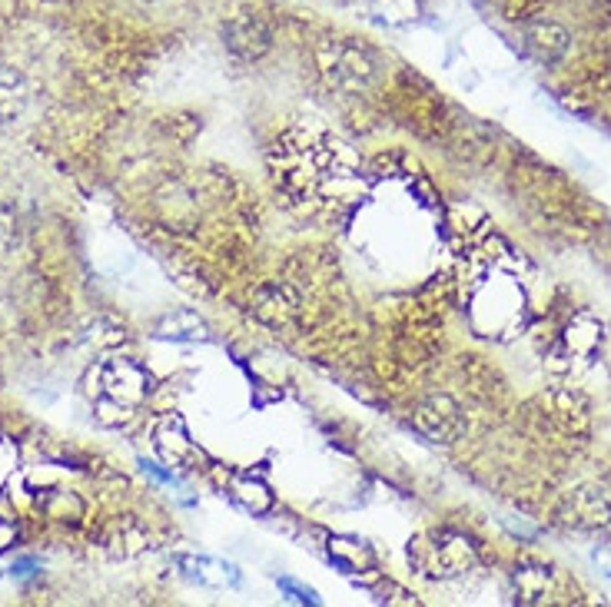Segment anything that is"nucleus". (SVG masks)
I'll list each match as a JSON object with an SVG mask.
<instances>
[{"instance_id": "f257e3e1", "label": "nucleus", "mask_w": 611, "mask_h": 607, "mask_svg": "<svg viewBox=\"0 0 611 607\" xmlns=\"http://www.w3.org/2000/svg\"><path fill=\"white\" fill-rule=\"evenodd\" d=\"M315 60L325 73V80L345 93H362L369 90L372 83H379L382 77V57L359 43V40H349V37H325L319 47H315Z\"/></svg>"}, {"instance_id": "f03ea898", "label": "nucleus", "mask_w": 611, "mask_h": 607, "mask_svg": "<svg viewBox=\"0 0 611 607\" xmlns=\"http://www.w3.org/2000/svg\"><path fill=\"white\" fill-rule=\"evenodd\" d=\"M409 562L429 578H459L475 565V548L455 532H439L429 538V545H409Z\"/></svg>"}, {"instance_id": "7ed1b4c3", "label": "nucleus", "mask_w": 611, "mask_h": 607, "mask_svg": "<svg viewBox=\"0 0 611 607\" xmlns=\"http://www.w3.org/2000/svg\"><path fill=\"white\" fill-rule=\"evenodd\" d=\"M97 378H100V395L123 408H137L153 388L147 365H140L137 358H110L97 368Z\"/></svg>"}, {"instance_id": "20e7f679", "label": "nucleus", "mask_w": 611, "mask_h": 607, "mask_svg": "<svg viewBox=\"0 0 611 607\" xmlns=\"http://www.w3.org/2000/svg\"><path fill=\"white\" fill-rule=\"evenodd\" d=\"M220 37H223V47L243 63L263 60L273 50V30L257 10H233L223 20Z\"/></svg>"}, {"instance_id": "39448f33", "label": "nucleus", "mask_w": 611, "mask_h": 607, "mask_svg": "<svg viewBox=\"0 0 611 607\" xmlns=\"http://www.w3.org/2000/svg\"><path fill=\"white\" fill-rule=\"evenodd\" d=\"M412 425H415L429 442L452 445V442L462 438V432H465V415H462V408H459L449 395H429V398H422V402L415 405Z\"/></svg>"}, {"instance_id": "423d86ee", "label": "nucleus", "mask_w": 611, "mask_h": 607, "mask_svg": "<svg viewBox=\"0 0 611 607\" xmlns=\"http://www.w3.org/2000/svg\"><path fill=\"white\" fill-rule=\"evenodd\" d=\"M565 522L575 528H605L611 522V502L602 488H575L565 502Z\"/></svg>"}, {"instance_id": "0eeeda50", "label": "nucleus", "mask_w": 611, "mask_h": 607, "mask_svg": "<svg viewBox=\"0 0 611 607\" xmlns=\"http://www.w3.org/2000/svg\"><path fill=\"white\" fill-rule=\"evenodd\" d=\"M37 512H43L47 518H53L60 525H80L87 515V505L70 488H47L37 495Z\"/></svg>"}, {"instance_id": "6e6552de", "label": "nucleus", "mask_w": 611, "mask_h": 607, "mask_svg": "<svg viewBox=\"0 0 611 607\" xmlns=\"http://www.w3.org/2000/svg\"><path fill=\"white\" fill-rule=\"evenodd\" d=\"M153 448L160 452L163 462L180 465L183 458L193 455V438H190V432L183 428L180 418H163V422L153 428Z\"/></svg>"}, {"instance_id": "1a4fd4ad", "label": "nucleus", "mask_w": 611, "mask_h": 607, "mask_svg": "<svg viewBox=\"0 0 611 607\" xmlns=\"http://www.w3.org/2000/svg\"><path fill=\"white\" fill-rule=\"evenodd\" d=\"M157 338H173V342H207L210 338V325L190 312V308H177L170 315H163L157 322Z\"/></svg>"}, {"instance_id": "9d476101", "label": "nucleus", "mask_w": 611, "mask_h": 607, "mask_svg": "<svg viewBox=\"0 0 611 607\" xmlns=\"http://www.w3.org/2000/svg\"><path fill=\"white\" fill-rule=\"evenodd\" d=\"M180 565L187 568V578L200 581V585H210V588H237L240 585V571L227 562H213V558H193V555H183Z\"/></svg>"}, {"instance_id": "9b49d317", "label": "nucleus", "mask_w": 611, "mask_h": 607, "mask_svg": "<svg viewBox=\"0 0 611 607\" xmlns=\"http://www.w3.org/2000/svg\"><path fill=\"white\" fill-rule=\"evenodd\" d=\"M525 43H529V50L539 57V60H545V63H552V60H562L565 53H569V30L565 27H559V23H535L529 33H525Z\"/></svg>"}, {"instance_id": "f8f14e48", "label": "nucleus", "mask_w": 611, "mask_h": 607, "mask_svg": "<svg viewBox=\"0 0 611 607\" xmlns=\"http://www.w3.org/2000/svg\"><path fill=\"white\" fill-rule=\"evenodd\" d=\"M329 558H332V565L342 568L345 575L375 568V552H372L365 542H355V538H332V542H329Z\"/></svg>"}, {"instance_id": "ddd939ff", "label": "nucleus", "mask_w": 611, "mask_h": 607, "mask_svg": "<svg viewBox=\"0 0 611 607\" xmlns=\"http://www.w3.org/2000/svg\"><path fill=\"white\" fill-rule=\"evenodd\" d=\"M230 498H233L240 508H247L250 515H267V512H273V492H270V485L260 482V478H253V475L233 478V482H230Z\"/></svg>"}, {"instance_id": "4468645a", "label": "nucleus", "mask_w": 611, "mask_h": 607, "mask_svg": "<svg viewBox=\"0 0 611 607\" xmlns=\"http://www.w3.org/2000/svg\"><path fill=\"white\" fill-rule=\"evenodd\" d=\"M27 107V80L13 67H0V123H10Z\"/></svg>"}, {"instance_id": "2eb2a0df", "label": "nucleus", "mask_w": 611, "mask_h": 607, "mask_svg": "<svg viewBox=\"0 0 611 607\" xmlns=\"http://www.w3.org/2000/svg\"><path fill=\"white\" fill-rule=\"evenodd\" d=\"M515 588H519V598L529 605L545 601V595H552V571L549 568H519Z\"/></svg>"}, {"instance_id": "dca6fc26", "label": "nucleus", "mask_w": 611, "mask_h": 607, "mask_svg": "<svg viewBox=\"0 0 611 607\" xmlns=\"http://www.w3.org/2000/svg\"><path fill=\"white\" fill-rule=\"evenodd\" d=\"M257 312H260V318H267V322H273V325H283V322H290V315L297 312V303L287 300V290H283V286H270V290L260 293Z\"/></svg>"}, {"instance_id": "f3484780", "label": "nucleus", "mask_w": 611, "mask_h": 607, "mask_svg": "<svg viewBox=\"0 0 611 607\" xmlns=\"http://www.w3.org/2000/svg\"><path fill=\"white\" fill-rule=\"evenodd\" d=\"M382 17L392 20V23H402L409 13H415V0H375Z\"/></svg>"}, {"instance_id": "a211bd4d", "label": "nucleus", "mask_w": 611, "mask_h": 607, "mask_svg": "<svg viewBox=\"0 0 611 607\" xmlns=\"http://www.w3.org/2000/svg\"><path fill=\"white\" fill-rule=\"evenodd\" d=\"M277 585H280V591H283L290 601H297V605H319L315 591H312V588H303V585H297L293 578H280Z\"/></svg>"}, {"instance_id": "6ab92c4d", "label": "nucleus", "mask_w": 611, "mask_h": 607, "mask_svg": "<svg viewBox=\"0 0 611 607\" xmlns=\"http://www.w3.org/2000/svg\"><path fill=\"white\" fill-rule=\"evenodd\" d=\"M140 468H143L147 475H153L160 485H177V482H180L173 472H167V468H160V465H153V462H140Z\"/></svg>"}, {"instance_id": "aec40b11", "label": "nucleus", "mask_w": 611, "mask_h": 607, "mask_svg": "<svg viewBox=\"0 0 611 607\" xmlns=\"http://www.w3.org/2000/svg\"><path fill=\"white\" fill-rule=\"evenodd\" d=\"M37 571H40V562H37V558H17L13 568H10L13 578H30V575H37Z\"/></svg>"}, {"instance_id": "412c9836", "label": "nucleus", "mask_w": 611, "mask_h": 607, "mask_svg": "<svg viewBox=\"0 0 611 607\" xmlns=\"http://www.w3.org/2000/svg\"><path fill=\"white\" fill-rule=\"evenodd\" d=\"M13 545H17V528L0 515V555H3V552H10Z\"/></svg>"}, {"instance_id": "4be33fe9", "label": "nucleus", "mask_w": 611, "mask_h": 607, "mask_svg": "<svg viewBox=\"0 0 611 607\" xmlns=\"http://www.w3.org/2000/svg\"><path fill=\"white\" fill-rule=\"evenodd\" d=\"M3 475H7V468H3V458H0V482H3Z\"/></svg>"}, {"instance_id": "5701e85b", "label": "nucleus", "mask_w": 611, "mask_h": 607, "mask_svg": "<svg viewBox=\"0 0 611 607\" xmlns=\"http://www.w3.org/2000/svg\"><path fill=\"white\" fill-rule=\"evenodd\" d=\"M143 3H153V0H143Z\"/></svg>"}]
</instances>
